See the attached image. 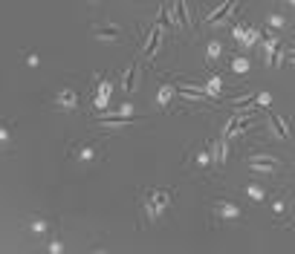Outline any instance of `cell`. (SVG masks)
I'll return each instance as SVG.
<instances>
[{
  "instance_id": "cell-25",
  "label": "cell",
  "mask_w": 295,
  "mask_h": 254,
  "mask_svg": "<svg viewBox=\"0 0 295 254\" xmlns=\"http://www.w3.org/2000/svg\"><path fill=\"white\" fill-rule=\"evenodd\" d=\"M283 211H286V202H283V199H278V202H272V214H275V217H281Z\"/></svg>"
},
{
  "instance_id": "cell-12",
  "label": "cell",
  "mask_w": 295,
  "mask_h": 254,
  "mask_svg": "<svg viewBox=\"0 0 295 254\" xmlns=\"http://www.w3.org/2000/svg\"><path fill=\"white\" fill-rule=\"evenodd\" d=\"M203 90L209 92V98H220V95H223V78H220V75H212V78L206 81Z\"/></svg>"
},
{
  "instance_id": "cell-11",
  "label": "cell",
  "mask_w": 295,
  "mask_h": 254,
  "mask_svg": "<svg viewBox=\"0 0 295 254\" xmlns=\"http://www.w3.org/2000/svg\"><path fill=\"white\" fill-rule=\"evenodd\" d=\"M266 121H269V130L275 133V139H289V127L283 124L278 115H272V113H266Z\"/></svg>"
},
{
  "instance_id": "cell-16",
  "label": "cell",
  "mask_w": 295,
  "mask_h": 254,
  "mask_svg": "<svg viewBox=\"0 0 295 254\" xmlns=\"http://www.w3.org/2000/svg\"><path fill=\"white\" fill-rule=\"evenodd\" d=\"M220 52H223V44H220V41H212V44L206 46V61H209V64H214V61L220 58Z\"/></svg>"
},
{
  "instance_id": "cell-20",
  "label": "cell",
  "mask_w": 295,
  "mask_h": 254,
  "mask_svg": "<svg viewBox=\"0 0 295 254\" xmlns=\"http://www.w3.org/2000/svg\"><path fill=\"white\" fill-rule=\"evenodd\" d=\"M145 217L151 219V222H156V219L162 217V211H159V208H156L151 199H145Z\"/></svg>"
},
{
  "instance_id": "cell-9",
  "label": "cell",
  "mask_w": 295,
  "mask_h": 254,
  "mask_svg": "<svg viewBox=\"0 0 295 254\" xmlns=\"http://www.w3.org/2000/svg\"><path fill=\"white\" fill-rule=\"evenodd\" d=\"M260 41H263V32L255 26H246V32L240 38V49H255V44H260Z\"/></svg>"
},
{
  "instance_id": "cell-29",
  "label": "cell",
  "mask_w": 295,
  "mask_h": 254,
  "mask_svg": "<svg viewBox=\"0 0 295 254\" xmlns=\"http://www.w3.org/2000/svg\"><path fill=\"white\" fill-rule=\"evenodd\" d=\"M286 55H292V58H295V46H289V52H286Z\"/></svg>"
},
{
  "instance_id": "cell-3",
  "label": "cell",
  "mask_w": 295,
  "mask_h": 254,
  "mask_svg": "<svg viewBox=\"0 0 295 254\" xmlns=\"http://www.w3.org/2000/svg\"><path fill=\"white\" fill-rule=\"evenodd\" d=\"M209 148V156H212V165L214 168H223L226 159H229V139H214L212 145H206Z\"/></svg>"
},
{
  "instance_id": "cell-31",
  "label": "cell",
  "mask_w": 295,
  "mask_h": 254,
  "mask_svg": "<svg viewBox=\"0 0 295 254\" xmlns=\"http://www.w3.org/2000/svg\"><path fill=\"white\" fill-rule=\"evenodd\" d=\"M292 130H295V118H292Z\"/></svg>"
},
{
  "instance_id": "cell-32",
  "label": "cell",
  "mask_w": 295,
  "mask_h": 254,
  "mask_svg": "<svg viewBox=\"0 0 295 254\" xmlns=\"http://www.w3.org/2000/svg\"><path fill=\"white\" fill-rule=\"evenodd\" d=\"M289 3H292V6H295V0H289Z\"/></svg>"
},
{
  "instance_id": "cell-21",
  "label": "cell",
  "mask_w": 295,
  "mask_h": 254,
  "mask_svg": "<svg viewBox=\"0 0 295 254\" xmlns=\"http://www.w3.org/2000/svg\"><path fill=\"white\" fill-rule=\"evenodd\" d=\"M107 98H110V84H102V90H99V98H95V104H99V107H105Z\"/></svg>"
},
{
  "instance_id": "cell-2",
  "label": "cell",
  "mask_w": 295,
  "mask_h": 254,
  "mask_svg": "<svg viewBox=\"0 0 295 254\" xmlns=\"http://www.w3.org/2000/svg\"><path fill=\"white\" fill-rule=\"evenodd\" d=\"M162 21H165V23H174L177 29H185V26H188V12H185V0H174V3H171V9L162 15Z\"/></svg>"
},
{
  "instance_id": "cell-18",
  "label": "cell",
  "mask_w": 295,
  "mask_h": 254,
  "mask_svg": "<svg viewBox=\"0 0 295 254\" xmlns=\"http://www.w3.org/2000/svg\"><path fill=\"white\" fill-rule=\"evenodd\" d=\"M133 81H136V67H128L125 69V75H122V90L130 92L133 90Z\"/></svg>"
},
{
  "instance_id": "cell-28",
  "label": "cell",
  "mask_w": 295,
  "mask_h": 254,
  "mask_svg": "<svg viewBox=\"0 0 295 254\" xmlns=\"http://www.w3.org/2000/svg\"><path fill=\"white\" fill-rule=\"evenodd\" d=\"M130 113H133V104H125L122 107V118H130Z\"/></svg>"
},
{
  "instance_id": "cell-26",
  "label": "cell",
  "mask_w": 295,
  "mask_h": 254,
  "mask_svg": "<svg viewBox=\"0 0 295 254\" xmlns=\"http://www.w3.org/2000/svg\"><path fill=\"white\" fill-rule=\"evenodd\" d=\"M99 35H102V38H107V41H110V38H116V29H110V26H107V29H102V32H99Z\"/></svg>"
},
{
  "instance_id": "cell-19",
  "label": "cell",
  "mask_w": 295,
  "mask_h": 254,
  "mask_svg": "<svg viewBox=\"0 0 295 254\" xmlns=\"http://www.w3.org/2000/svg\"><path fill=\"white\" fill-rule=\"evenodd\" d=\"M246 196L255 199V202H263V199H266V191H263L260 185H246Z\"/></svg>"
},
{
  "instance_id": "cell-14",
  "label": "cell",
  "mask_w": 295,
  "mask_h": 254,
  "mask_svg": "<svg viewBox=\"0 0 295 254\" xmlns=\"http://www.w3.org/2000/svg\"><path fill=\"white\" fill-rule=\"evenodd\" d=\"M252 101H255V92H252V90H243L240 95H235V98H232L229 104H232L235 110H240V107H249Z\"/></svg>"
},
{
  "instance_id": "cell-4",
  "label": "cell",
  "mask_w": 295,
  "mask_h": 254,
  "mask_svg": "<svg viewBox=\"0 0 295 254\" xmlns=\"http://www.w3.org/2000/svg\"><path fill=\"white\" fill-rule=\"evenodd\" d=\"M278 159H272V156H252L249 159V171L252 173H266V176H272V173H278Z\"/></svg>"
},
{
  "instance_id": "cell-7",
  "label": "cell",
  "mask_w": 295,
  "mask_h": 254,
  "mask_svg": "<svg viewBox=\"0 0 295 254\" xmlns=\"http://www.w3.org/2000/svg\"><path fill=\"white\" fill-rule=\"evenodd\" d=\"M159 46H162V21L156 23L154 29H151V35H148V41H145V55L154 58L156 52H159Z\"/></svg>"
},
{
  "instance_id": "cell-8",
  "label": "cell",
  "mask_w": 295,
  "mask_h": 254,
  "mask_svg": "<svg viewBox=\"0 0 295 254\" xmlns=\"http://www.w3.org/2000/svg\"><path fill=\"white\" fill-rule=\"evenodd\" d=\"M214 214L223 219H237L240 217V205L237 202H229V199H217L214 202Z\"/></svg>"
},
{
  "instance_id": "cell-10",
  "label": "cell",
  "mask_w": 295,
  "mask_h": 254,
  "mask_svg": "<svg viewBox=\"0 0 295 254\" xmlns=\"http://www.w3.org/2000/svg\"><path fill=\"white\" fill-rule=\"evenodd\" d=\"M278 49H281V44H278V38L275 35H269V38H263V61L272 67V61H275V55H278Z\"/></svg>"
},
{
  "instance_id": "cell-24",
  "label": "cell",
  "mask_w": 295,
  "mask_h": 254,
  "mask_svg": "<svg viewBox=\"0 0 295 254\" xmlns=\"http://www.w3.org/2000/svg\"><path fill=\"white\" fill-rule=\"evenodd\" d=\"M243 32H246V23H237L235 29H232V38H235L237 44H240V38H243Z\"/></svg>"
},
{
  "instance_id": "cell-27",
  "label": "cell",
  "mask_w": 295,
  "mask_h": 254,
  "mask_svg": "<svg viewBox=\"0 0 295 254\" xmlns=\"http://www.w3.org/2000/svg\"><path fill=\"white\" fill-rule=\"evenodd\" d=\"M61 104H67V107H70V104H75V95H70V92H64V95H61Z\"/></svg>"
},
{
  "instance_id": "cell-15",
  "label": "cell",
  "mask_w": 295,
  "mask_h": 254,
  "mask_svg": "<svg viewBox=\"0 0 295 254\" xmlns=\"http://www.w3.org/2000/svg\"><path fill=\"white\" fill-rule=\"evenodd\" d=\"M232 72H235V75H246L249 72V58L246 55H235L232 58Z\"/></svg>"
},
{
  "instance_id": "cell-23",
  "label": "cell",
  "mask_w": 295,
  "mask_h": 254,
  "mask_svg": "<svg viewBox=\"0 0 295 254\" xmlns=\"http://www.w3.org/2000/svg\"><path fill=\"white\" fill-rule=\"evenodd\" d=\"M266 23H269V29H283V23L286 21H283V15H269V21Z\"/></svg>"
},
{
  "instance_id": "cell-5",
  "label": "cell",
  "mask_w": 295,
  "mask_h": 254,
  "mask_svg": "<svg viewBox=\"0 0 295 254\" xmlns=\"http://www.w3.org/2000/svg\"><path fill=\"white\" fill-rule=\"evenodd\" d=\"M177 92L185 98V101H197V104L212 101V98H209V92L203 90L200 84H182V87H177Z\"/></svg>"
},
{
  "instance_id": "cell-1",
  "label": "cell",
  "mask_w": 295,
  "mask_h": 254,
  "mask_svg": "<svg viewBox=\"0 0 295 254\" xmlns=\"http://www.w3.org/2000/svg\"><path fill=\"white\" fill-rule=\"evenodd\" d=\"M237 6H240V0H223L217 9H212L206 15V23H209V26H223V23L232 21V12H235Z\"/></svg>"
},
{
  "instance_id": "cell-13",
  "label": "cell",
  "mask_w": 295,
  "mask_h": 254,
  "mask_svg": "<svg viewBox=\"0 0 295 254\" xmlns=\"http://www.w3.org/2000/svg\"><path fill=\"white\" fill-rule=\"evenodd\" d=\"M174 92H177V87H174V84H162V87H159V92H156V104H159V107H168V104H171V98H174Z\"/></svg>"
},
{
  "instance_id": "cell-17",
  "label": "cell",
  "mask_w": 295,
  "mask_h": 254,
  "mask_svg": "<svg viewBox=\"0 0 295 254\" xmlns=\"http://www.w3.org/2000/svg\"><path fill=\"white\" fill-rule=\"evenodd\" d=\"M194 165H197V168H212V156H209V148H206V145L197 150V156H194Z\"/></svg>"
},
{
  "instance_id": "cell-6",
  "label": "cell",
  "mask_w": 295,
  "mask_h": 254,
  "mask_svg": "<svg viewBox=\"0 0 295 254\" xmlns=\"http://www.w3.org/2000/svg\"><path fill=\"white\" fill-rule=\"evenodd\" d=\"M148 199H151V202H154L162 214H165V208H171L174 191H171V188H165V191H162V188H151V191H148Z\"/></svg>"
},
{
  "instance_id": "cell-30",
  "label": "cell",
  "mask_w": 295,
  "mask_h": 254,
  "mask_svg": "<svg viewBox=\"0 0 295 254\" xmlns=\"http://www.w3.org/2000/svg\"><path fill=\"white\" fill-rule=\"evenodd\" d=\"M289 64H292V67H295V58H292V55H289Z\"/></svg>"
},
{
  "instance_id": "cell-22",
  "label": "cell",
  "mask_w": 295,
  "mask_h": 254,
  "mask_svg": "<svg viewBox=\"0 0 295 254\" xmlns=\"http://www.w3.org/2000/svg\"><path fill=\"white\" fill-rule=\"evenodd\" d=\"M255 104H260V107H269V104H272V92H255Z\"/></svg>"
}]
</instances>
